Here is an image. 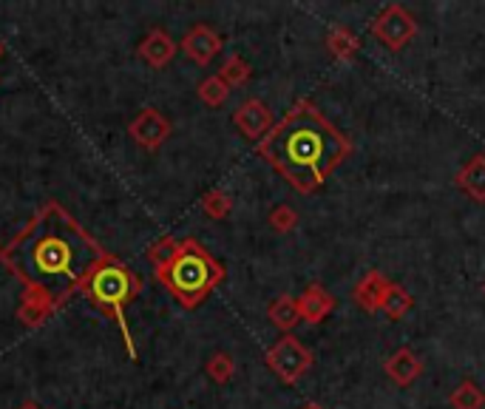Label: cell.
<instances>
[{
    "mask_svg": "<svg viewBox=\"0 0 485 409\" xmlns=\"http://www.w3.org/2000/svg\"><path fill=\"white\" fill-rule=\"evenodd\" d=\"M298 310H301V319L304 321L321 324L335 310V296L329 293L324 284H309L301 293V299H298Z\"/></svg>",
    "mask_w": 485,
    "mask_h": 409,
    "instance_id": "13",
    "label": "cell"
},
{
    "mask_svg": "<svg viewBox=\"0 0 485 409\" xmlns=\"http://www.w3.org/2000/svg\"><path fill=\"white\" fill-rule=\"evenodd\" d=\"M449 404L452 409H482L485 406V393L474 384V381H460L454 386V393L449 395Z\"/></svg>",
    "mask_w": 485,
    "mask_h": 409,
    "instance_id": "18",
    "label": "cell"
},
{
    "mask_svg": "<svg viewBox=\"0 0 485 409\" xmlns=\"http://www.w3.org/2000/svg\"><path fill=\"white\" fill-rule=\"evenodd\" d=\"M179 253V239H173V237H162L160 242H153L151 245V250H148V262L153 265V270H165L170 262H173V256Z\"/></svg>",
    "mask_w": 485,
    "mask_h": 409,
    "instance_id": "20",
    "label": "cell"
},
{
    "mask_svg": "<svg viewBox=\"0 0 485 409\" xmlns=\"http://www.w3.org/2000/svg\"><path fill=\"white\" fill-rule=\"evenodd\" d=\"M140 290H142V279L128 265H123L116 256H111V253H105V256L94 265L86 284L80 287V293L88 302H94L100 310H105V313L120 324L123 341L128 347L131 358H137V347H133V336H131L128 321H125V304H131L133 299H137Z\"/></svg>",
    "mask_w": 485,
    "mask_h": 409,
    "instance_id": "4",
    "label": "cell"
},
{
    "mask_svg": "<svg viewBox=\"0 0 485 409\" xmlns=\"http://www.w3.org/2000/svg\"><path fill=\"white\" fill-rule=\"evenodd\" d=\"M54 313V310L43 302H37V299H23V304L17 307V319H21L23 324L29 327H37L41 321H46L49 316Z\"/></svg>",
    "mask_w": 485,
    "mask_h": 409,
    "instance_id": "23",
    "label": "cell"
},
{
    "mask_svg": "<svg viewBox=\"0 0 485 409\" xmlns=\"http://www.w3.org/2000/svg\"><path fill=\"white\" fill-rule=\"evenodd\" d=\"M230 208H233V200L227 197L224 191H207L205 197H202V210L207 213L210 219H224L227 213H230Z\"/></svg>",
    "mask_w": 485,
    "mask_h": 409,
    "instance_id": "22",
    "label": "cell"
},
{
    "mask_svg": "<svg viewBox=\"0 0 485 409\" xmlns=\"http://www.w3.org/2000/svg\"><path fill=\"white\" fill-rule=\"evenodd\" d=\"M219 77L230 88L233 86H244L250 80V63L244 60L242 54H230L224 60V66H222V71H219Z\"/></svg>",
    "mask_w": 485,
    "mask_h": 409,
    "instance_id": "21",
    "label": "cell"
},
{
    "mask_svg": "<svg viewBox=\"0 0 485 409\" xmlns=\"http://www.w3.org/2000/svg\"><path fill=\"white\" fill-rule=\"evenodd\" d=\"M227 97H230V86L222 80L219 74H213V77H205V80L199 83V100L210 108H219L227 103Z\"/></svg>",
    "mask_w": 485,
    "mask_h": 409,
    "instance_id": "19",
    "label": "cell"
},
{
    "mask_svg": "<svg viewBox=\"0 0 485 409\" xmlns=\"http://www.w3.org/2000/svg\"><path fill=\"white\" fill-rule=\"evenodd\" d=\"M352 143L313 100H298L259 143V157L298 193H316L349 160Z\"/></svg>",
    "mask_w": 485,
    "mask_h": 409,
    "instance_id": "2",
    "label": "cell"
},
{
    "mask_svg": "<svg viewBox=\"0 0 485 409\" xmlns=\"http://www.w3.org/2000/svg\"><path fill=\"white\" fill-rule=\"evenodd\" d=\"M182 51L190 57L193 63L207 66L213 57L222 51V37L213 32L210 26L199 23V26H193V29L182 37Z\"/></svg>",
    "mask_w": 485,
    "mask_h": 409,
    "instance_id": "9",
    "label": "cell"
},
{
    "mask_svg": "<svg viewBox=\"0 0 485 409\" xmlns=\"http://www.w3.org/2000/svg\"><path fill=\"white\" fill-rule=\"evenodd\" d=\"M412 304H415V299H412V293L406 290L403 284H389V290H386V296H383V302H380V310L389 319H395V321H400L406 313L412 310Z\"/></svg>",
    "mask_w": 485,
    "mask_h": 409,
    "instance_id": "17",
    "label": "cell"
},
{
    "mask_svg": "<svg viewBox=\"0 0 485 409\" xmlns=\"http://www.w3.org/2000/svg\"><path fill=\"white\" fill-rule=\"evenodd\" d=\"M207 376L216 384H227L233 376H236V361H233L227 353H216L207 361Z\"/></svg>",
    "mask_w": 485,
    "mask_h": 409,
    "instance_id": "24",
    "label": "cell"
},
{
    "mask_svg": "<svg viewBox=\"0 0 485 409\" xmlns=\"http://www.w3.org/2000/svg\"><path fill=\"white\" fill-rule=\"evenodd\" d=\"M301 409H324V406H321V404H316V401H309V404H304Z\"/></svg>",
    "mask_w": 485,
    "mask_h": 409,
    "instance_id": "27",
    "label": "cell"
},
{
    "mask_svg": "<svg viewBox=\"0 0 485 409\" xmlns=\"http://www.w3.org/2000/svg\"><path fill=\"white\" fill-rule=\"evenodd\" d=\"M157 279L182 307L193 310L224 282V267L210 256L202 242L185 239L179 242V253L173 262L157 273Z\"/></svg>",
    "mask_w": 485,
    "mask_h": 409,
    "instance_id": "3",
    "label": "cell"
},
{
    "mask_svg": "<svg viewBox=\"0 0 485 409\" xmlns=\"http://www.w3.org/2000/svg\"><path fill=\"white\" fill-rule=\"evenodd\" d=\"M0 250H4V247H0Z\"/></svg>",
    "mask_w": 485,
    "mask_h": 409,
    "instance_id": "30",
    "label": "cell"
},
{
    "mask_svg": "<svg viewBox=\"0 0 485 409\" xmlns=\"http://www.w3.org/2000/svg\"><path fill=\"white\" fill-rule=\"evenodd\" d=\"M17 409H43V406H37L34 401H26V404H21V406H17Z\"/></svg>",
    "mask_w": 485,
    "mask_h": 409,
    "instance_id": "26",
    "label": "cell"
},
{
    "mask_svg": "<svg viewBox=\"0 0 485 409\" xmlns=\"http://www.w3.org/2000/svg\"><path fill=\"white\" fill-rule=\"evenodd\" d=\"M389 284L392 282L386 279L380 270H370V273H363V279L355 284L352 299H355V304L363 310V313H378L380 302L386 296V290H389Z\"/></svg>",
    "mask_w": 485,
    "mask_h": 409,
    "instance_id": "11",
    "label": "cell"
},
{
    "mask_svg": "<svg viewBox=\"0 0 485 409\" xmlns=\"http://www.w3.org/2000/svg\"><path fill=\"white\" fill-rule=\"evenodd\" d=\"M264 361L279 376L281 384L293 386L309 373V367H313V349H309L301 339H296L293 333H287L267 349Z\"/></svg>",
    "mask_w": 485,
    "mask_h": 409,
    "instance_id": "5",
    "label": "cell"
},
{
    "mask_svg": "<svg viewBox=\"0 0 485 409\" xmlns=\"http://www.w3.org/2000/svg\"><path fill=\"white\" fill-rule=\"evenodd\" d=\"M267 222H270V228L279 230V233H289V230L298 225V213L289 208V205H276L273 210H270Z\"/></svg>",
    "mask_w": 485,
    "mask_h": 409,
    "instance_id": "25",
    "label": "cell"
},
{
    "mask_svg": "<svg viewBox=\"0 0 485 409\" xmlns=\"http://www.w3.org/2000/svg\"><path fill=\"white\" fill-rule=\"evenodd\" d=\"M482 296H485V284H482Z\"/></svg>",
    "mask_w": 485,
    "mask_h": 409,
    "instance_id": "29",
    "label": "cell"
},
{
    "mask_svg": "<svg viewBox=\"0 0 485 409\" xmlns=\"http://www.w3.org/2000/svg\"><path fill=\"white\" fill-rule=\"evenodd\" d=\"M267 319L273 321L281 333H293V327L301 321V310H298V299L293 296H279L273 304L267 307Z\"/></svg>",
    "mask_w": 485,
    "mask_h": 409,
    "instance_id": "15",
    "label": "cell"
},
{
    "mask_svg": "<svg viewBox=\"0 0 485 409\" xmlns=\"http://www.w3.org/2000/svg\"><path fill=\"white\" fill-rule=\"evenodd\" d=\"M173 54H177V43H173V37H170L165 29H151V32L142 37L140 57H142L148 66L165 69V66L173 60Z\"/></svg>",
    "mask_w": 485,
    "mask_h": 409,
    "instance_id": "12",
    "label": "cell"
},
{
    "mask_svg": "<svg viewBox=\"0 0 485 409\" xmlns=\"http://www.w3.org/2000/svg\"><path fill=\"white\" fill-rule=\"evenodd\" d=\"M233 125H236L247 140H264L273 131V111H270L261 100H244L236 114H233Z\"/></svg>",
    "mask_w": 485,
    "mask_h": 409,
    "instance_id": "8",
    "label": "cell"
},
{
    "mask_svg": "<svg viewBox=\"0 0 485 409\" xmlns=\"http://www.w3.org/2000/svg\"><path fill=\"white\" fill-rule=\"evenodd\" d=\"M0 57H4V43H0Z\"/></svg>",
    "mask_w": 485,
    "mask_h": 409,
    "instance_id": "28",
    "label": "cell"
},
{
    "mask_svg": "<svg viewBox=\"0 0 485 409\" xmlns=\"http://www.w3.org/2000/svg\"><path fill=\"white\" fill-rule=\"evenodd\" d=\"M326 49L333 51L335 60H352V57L361 51V41L355 37V32H349L346 26H335L326 34Z\"/></svg>",
    "mask_w": 485,
    "mask_h": 409,
    "instance_id": "16",
    "label": "cell"
},
{
    "mask_svg": "<svg viewBox=\"0 0 485 409\" xmlns=\"http://www.w3.org/2000/svg\"><path fill=\"white\" fill-rule=\"evenodd\" d=\"M105 253L108 250L96 245L63 205L49 202L37 210L23 233L0 250V262L26 284V299L57 310L86 284L88 273Z\"/></svg>",
    "mask_w": 485,
    "mask_h": 409,
    "instance_id": "1",
    "label": "cell"
},
{
    "mask_svg": "<svg viewBox=\"0 0 485 409\" xmlns=\"http://www.w3.org/2000/svg\"><path fill=\"white\" fill-rule=\"evenodd\" d=\"M372 34L378 37V41H380L386 49L400 51V49L417 34V21H415V14L406 9V6L389 4V6H386V9L375 17V21H372Z\"/></svg>",
    "mask_w": 485,
    "mask_h": 409,
    "instance_id": "6",
    "label": "cell"
},
{
    "mask_svg": "<svg viewBox=\"0 0 485 409\" xmlns=\"http://www.w3.org/2000/svg\"><path fill=\"white\" fill-rule=\"evenodd\" d=\"M454 182H457L460 191L469 193L474 202H485V157H482V153L471 157L457 171Z\"/></svg>",
    "mask_w": 485,
    "mask_h": 409,
    "instance_id": "14",
    "label": "cell"
},
{
    "mask_svg": "<svg viewBox=\"0 0 485 409\" xmlns=\"http://www.w3.org/2000/svg\"><path fill=\"white\" fill-rule=\"evenodd\" d=\"M128 134L137 140L142 148L148 151H157L168 136H170V123L168 116L157 108H142L137 116H133V123L128 125Z\"/></svg>",
    "mask_w": 485,
    "mask_h": 409,
    "instance_id": "7",
    "label": "cell"
},
{
    "mask_svg": "<svg viewBox=\"0 0 485 409\" xmlns=\"http://www.w3.org/2000/svg\"><path fill=\"white\" fill-rule=\"evenodd\" d=\"M383 369H386V376H389V381H395L398 386H412L423 376V361L415 349L400 347L398 353L386 358Z\"/></svg>",
    "mask_w": 485,
    "mask_h": 409,
    "instance_id": "10",
    "label": "cell"
}]
</instances>
